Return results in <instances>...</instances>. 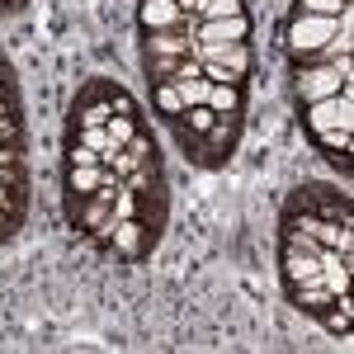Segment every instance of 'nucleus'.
I'll list each match as a JSON object with an SVG mask.
<instances>
[{
    "label": "nucleus",
    "mask_w": 354,
    "mask_h": 354,
    "mask_svg": "<svg viewBox=\"0 0 354 354\" xmlns=\"http://www.w3.org/2000/svg\"><path fill=\"white\" fill-rule=\"evenodd\" d=\"M104 100H109V104H113V113H137L133 95H128L123 85H113V81H104Z\"/></svg>",
    "instance_id": "22"
},
{
    "label": "nucleus",
    "mask_w": 354,
    "mask_h": 354,
    "mask_svg": "<svg viewBox=\"0 0 354 354\" xmlns=\"http://www.w3.org/2000/svg\"><path fill=\"white\" fill-rule=\"evenodd\" d=\"M208 109H213V113H241L245 109L241 81H213V85H208Z\"/></svg>",
    "instance_id": "13"
},
{
    "label": "nucleus",
    "mask_w": 354,
    "mask_h": 354,
    "mask_svg": "<svg viewBox=\"0 0 354 354\" xmlns=\"http://www.w3.org/2000/svg\"><path fill=\"white\" fill-rule=\"evenodd\" d=\"M335 28H340V15L330 19V15H302V10H293L288 33H283V53H288V62H298L302 53H317Z\"/></svg>",
    "instance_id": "4"
},
{
    "label": "nucleus",
    "mask_w": 354,
    "mask_h": 354,
    "mask_svg": "<svg viewBox=\"0 0 354 354\" xmlns=\"http://www.w3.org/2000/svg\"><path fill=\"white\" fill-rule=\"evenodd\" d=\"M109 213H113V222H128V218H137V194L128 189V185H123V189L113 194V208H109Z\"/></svg>",
    "instance_id": "20"
},
{
    "label": "nucleus",
    "mask_w": 354,
    "mask_h": 354,
    "mask_svg": "<svg viewBox=\"0 0 354 354\" xmlns=\"http://www.w3.org/2000/svg\"><path fill=\"white\" fill-rule=\"evenodd\" d=\"M109 250H113V255H123V260H142V255H151V250H156V236L147 232V222L128 218V222H118V227H113Z\"/></svg>",
    "instance_id": "8"
},
{
    "label": "nucleus",
    "mask_w": 354,
    "mask_h": 354,
    "mask_svg": "<svg viewBox=\"0 0 354 354\" xmlns=\"http://www.w3.org/2000/svg\"><path fill=\"white\" fill-rule=\"evenodd\" d=\"M194 33L185 28H147L142 33V57H189Z\"/></svg>",
    "instance_id": "10"
},
{
    "label": "nucleus",
    "mask_w": 354,
    "mask_h": 354,
    "mask_svg": "<svg viewBox=\"0 0 354 354\" xmlns=\"http://www.w3.org/2000/svg\"><path fill=\"white\" fill-rule=\"evenodd\" d=\"M317 322H322V326H326L330 335L350 340V326H354V302H350V293H345V298H335V302L326 307V312L317 317Z\"/></svg>",
    "instance_id": "15"
},
{
    "label": "nucleus",
    "mask_w": 354,
    "mask_h": 354,
    "mask_svg": "<svg viewBox=\"0 0 354 354\" xmlns=\"http://www.w3.org/2000/svg\"><path fill=\"white\" fill-rule=\"evenodd\" d=\"M279 270H283V283H322V260L298 245L279 241Z\"/></svg>",
    "instance_id": "9"
},
{
    "label": "nucleus",
    "mask_w": 354,
    "mask_h": 354,
    "mask_svg": "<svg viewBox=\"0 0 354 354\" xmlns=\"http://www.w3.org/2000/svg\"><path fill=\"white\" fill-rule=\"evenodd\" d=\"M283 288H288V302L298 312H307V317H322L330 302H335V293H330L326 283H283Z\"/></svg>",
    "instance_id": "12"
},
{
    "label": "nucleus",
    "mask_w": 354,
    "mask_h": 354,
    "mask_svg": "<svg viewBox=\"0 0 354 354\" xmlns=\"http://www.w3.org/2000/svg\"><path fill=\"white\" fill-rule=\"evenodd\" d=\"M113 118V104L104 100V81L95 76V81L81 85V95L71 100V128H104Z\"/></svg>",
    "instance_id": "5"
},
{
    "label": "nucleus",
    "mask_w": 354,
    "mask_h": 354,
    "mask_svg": "<svg viewBox=\"0 0 354 354\" xmlns=\"http://www.w3.org/2000/svg\"><path fill=\"white\" fill-rule=\"evenodd\" d=\"M194 38L198 43H208V48H227V43H245L250 38V15H227V19H198L194 28Z\"/></svg>",
    "instance_id": "7"
},
{
    "label": "nucleus",
    "mask_w": 354,
    "mask_h": 354,
    "mask_svg": "<svg viewBox=\"0 0 354 354\" xmlns=\"http://www.w3.org/2000/svg\"><path fill=\"white\" fill-rule=\"evenodd\" d=\"M307 137L330 165H340V175H350V128H326V133H307Z\"/></svg>",
    "instance_id": "11"
},
{
    "label": "nucleus",
    "mask_w": 354,
    "mask_h": 354,
    "mask_svg": "<svg viewBox=\"0 0 354 354\" xmlns=\"http://www.w3.org/2000/svg\"><path fill=\"white\" fill-rule=\"evenodd\" d=\"M241 128H245V113H218V123L198 137L185 156H189L194 165H203V170H218V165L232 161V151H236V142H241Z\"/></svg>",
    "instance_id": "1"
},
{
    "label": "nucleus",
    "mask_w": 354,
    "mask_h": 354,
    "mask_svg": "<svg viewBox=\"0 0 354 354\" xmlns=\"http://www.w3.org/2000/svg\"><path fill=\"white\" fill-rule=\"evenodd\" d=\"M340 85H354V62L340 57L330 66H293V100L298 104H312V100H326Z\"/></svg>",
    "instance_id": "2"
},
{
    "label": "nucleus",
    "mask_w": 354,
    "mask_h": 354,
    "mask_svg": "<svg viewBox=\"0 0 354 354\" xmlns=\"http://www.w3.org/2000/svg\"><path fill=\"white\" fill-rule=\"evenodd\" d=\"M345 5H350V0H298L302 15H330V19H335V15H340Z\"/></svg>",
    "instance_id": "23"
},
{
    "label": "nucleus",
    "mask_w": 354,
    "mask_h": 354,
    "mask_svg": "<svg viewBox=\"0 0 354 354\" xmlns=\"http://www.w3.org/2000/svg\"><path fill=\"white\" fill-rule=\"evenodd\" d=\"M151 100H156V113H161L165 123H175V118L185 113V100H180L175 81H156V85H151Z\"/></svg>",
    "instance_id": "16"
},
{
    "label": "nucleus",
    "mask_w": 354,
    "mask_h": 354,
    "mask_svg": "<svg viewBox=\"0 0 354 354\" xmlns=\"http://www.w3.org/2000/svg\"><path fill=\"white\" fill-rule=\"evenodd\" d=\"M175 5H180V10H189V15H194V0H175Z\"/></svg>",
    "instance_id": "24"
},
{
    "label": "nucleus",
    "mask_w": 354,
    "mask_h": 354,
    "mask_svg": "<svg viewBox=\"0 0 354 354\" xmlns=\"http://www.w3.org/2000/svg\"><path fill=\"white\" fill-rule=\"evenodd\" d=\"M298 118L307 133H326V128H350L354 133V85H340L326 100L298 104Z\"/></svg>",
    "instance_id": "3"
},
{
    "label": "nucleus",
    "mask_w": 354,
    "mask_h": 354,
    "mask_svg": "<svg viewBox=\"0 0 354 354\" xmlns=\"http://www.w3.org/2000/svg\"><path fill=\"white\" fill-rule=\"evenodd\" d=\"M137 24H142V33L147 28H185V33H194L198 28V15L180 10L175 0H142L137 5Z\"/></svg>",
    "instance_id": "6"
},
{
    "label": "nucleus",
    "mask_w": 354,
    "mask_h": 354,
    "mask_svg": "<svg viewBox=\"0 0 354 354\" xmlns=\"http://www.w3.org/2000/svg\"><path fill=\"white\" fill-rule=\"evenodd\" d=\"M137 128H142V123H137V113H113L109 123H104V133H109V147H128V142L137 137Z\"/></svg>",
    "instance_id": "17"
},
{
    "label": "nucleus",
    "mask_w": 354,
    "mask_h": 354,
    "mask_svg": "<svg viewBox=\"0 0 354 354\" xmlns=\"http://www.w3.org/2000/svg\"><path fill=\"white\" fill-rule=\"evenodd\" d=\"M71 142H81V147H90V151H100V156H109V151H118V147H109V133H104V128H71Z\"/></svg>",
    "instance_id": "18"
},
{
    "label": "nucleus",
    "mask_w": 354,
    "mask_h": 354,
    "mask_svg": "<svg viewBox=\"0 0 354 354\" xmlns=\"http://www.w3.org/2000/svg\"><path fill=\"white\" fill-rule=\"evenodd\" d=\"M66 165H104V156H100V151H90V147H81V142H71V137H66Z\"/></svg>",
    "instance_id": "21"
},
{
    "label": "nucleus",
    "mask_w": 354,
    "mask_h": 354,
    "mask_svg": "<svg viewBox=\"0 0 354 354\" xmlns=\"http://www.w3.org/2000/svg\"><path fill=\"white\" fill-rule=\"evenodd\" d=\"M100 185H104V165H66V194L90 198Z\"/></svg>",
    "instance_id": "14"
},
{
    "label": "nucleus",
    "mask_w": 354,
    "mask_h": 354,
    "mask_svg": "<svg viewBox=\"0 0 354 354\" xmlns=\"http://www.w3.org/2000/svg\"><path fill=\"white\" fill-rule=\"evenodd\" d=\"M142 66H147V76H151V81H175L180 57H142Z\"/></svg>",
    "instance_id": "19"
}]
</instances>
